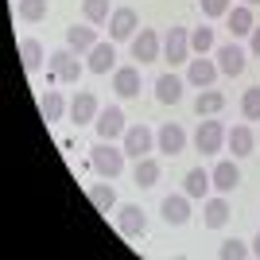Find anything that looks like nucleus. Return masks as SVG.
<instances>
[{
    "mask_svg": "<svg viewBox=\"0 0 260 260\" xmlns=\"http://www.w3.org/2000/svg\"><path fill=\"white\" fill-rule=\"evenodd\" d=\"M89 167L101 179H120V171H124V148H113V140H98L89 148Z\"/></svg>",
    "mask_w": 260,
    "mask_h": 260,
    "instance_id": "f257e3e1",
    "label": "nucleus"
},
{
    "mask_svg": "<svg viewBox=\"0 0 260 260\" xmlns=\"http://www.w3.org/2000/svg\"><path fill=\"white\" fill-rule=\"evenodd\" d=\"M217 256L221 260H245V256H252V245H245V241H225V245H221V252H217Z\"/></svg>",
    "mask_w": 260,
    "mask_h": 260,
    "instance_id": "473e14b6",
    "label": "nucleus"
},
{
    "mask_svg": "<svg viewBox=\"0 0 260 260\" xmlns=\"http://www.w3.org/2000/svg\"><path fill=\"white\" fill-rule=\"evenodd\" d=\"M47 58H51V54L43 51V43H39V39H31V35H27V39H20V62H23V70H27V74H39Z\"/></svg>",
    "mask_w": 260,
    "mask_h": 260,
    "instance_id": "f3484780",
    "label": "nucleus"
},
{
    "mask_svg": "<svg viewBox=\"0 0 260 260\" xmlns=\"http://www.w3.org/2000/svg\"><path fill=\"white\" fill-rule=\"evenodd\" d=\"M159 214H163V221H167V225H186V221H190V194H167L159 202Z\"/></svg>",
    "mask_w": 260,
    "mask_h": 260,
    "instance_id": "9b49d317",
    "label": "nucleus"
},
{
    "mask_svg": "<svg viewBox=\"0 0 260 260\" xmlns=\"http://www.w3.org/2000/svg\"><path fill=\"white\" fill-rule=\"evenodd\" d=\"M249 51H252V54H260V23L252 27V35H249Z\"/></svg>",
    "mask_w": 260,
    "mask_h": 260,
    "instance_id": "f704fd0d",
    "label": "nucleus"
},
{
    "mask_svg": "<svg viewBox=\"0 0 260 260\" xmlns=\"http://www.w3.org/2000/svg\"><path fill=\"white\" fill-rule=\"evenodd\" d=\"M210 186H214V179H210V171H202V167L186 171V179H183V190H186L190 198H206Z\"/></svg>",
    "mask_w": 260,
    "mask_h": 260,
    "instance_id": "393cba45",
    "label": "nucleus"
},
{
    "mask_svg": "<svg viewBox=\"0 0 260 260\" xmlns=\"http://www.w3.org/2000/svg\"><path fill=\"white\" fill-rule=\"evenodd\" d=\"M229 128L221 124V120H198V132H194V148L202 155H214L221 152V144H225Z\"/></svg>",
    "mask_w": 260,
    "mask_h": 260,
    "instance_id": "20e7f679",
    "label": "nucleus"
},
{
    "mask_svg": "<svg viewBox=\"0 0 260 260\" xmlns=\"http://www.w3.org/2000/svg\"><path fill=\"white\" fill-rule=\"evenodd\" d=\"M89 194V202L101 210V214H109V210H117V190H113V183H93L86 190Z\"/></svg>",
    "mask_w": 260,
    "mask_h": 260,
    "instance_id": "bb28decb",
    "label": "nucleus"
},
{
    "mask_svg": "<svg viewBox=\"0 0 260 260\" xmlns=\"http://www.w3.org/2000/svg\"><path fill=\"white\" fill-rule=\"evenodd\" d=\"M229 202H225V194H217V198H206V206H202V221H206V229H221L229 221Z\"/></svg>",
    "mask_w": 260,
    "mask_h": 260,
    "instance_id": "412c9836",
    "label": "nucleus"
},
{
    "mask_svg": "<svg viewBox=\"0 0 260 260\" xmlns=\"http://www.w3.org/2000/svg\"><path fill=\"white\" fill-rule=\"evenodd\" d=\"M113 89L120 98H140V66H120L113 70Z\"/></svg>",
    "mask_w": 260,
    "mask_h": 260,
    "instance_id": "a211bd4d",
    "label": "nucleus"
},
{
    "mask_svg": "<svg viewBox=\"0 0 260 260\" xmlns=\"http://www.w3.org/2000/svg\"><path fill=\"white\" fill-rule=\"evenodd\" d=\"M210 179H214V190H217V194H233L237 183H241V171H237V163H233V159H221L214 171H210Z\"/></svg>",
    "mask_w": 260,
    "mask_h": 260,
    "instance_id": "2eb2a0df",
    "label": "nucleus"
},
{
    "mask_svg": "<svg viewBox=\"0 0 260 260\" xmlns=\"http://www.w3.org/2000/svg\"><path fill=\"white\" fill-rule=\"evenodd\" d=\"M47 66H51V74L58 78V82H66V86H74L78 78H82V70H86V66L78 62V51H74V47H58V51H51Z\"/></svg>",
    "mask_w": 260,
    "mask_h": 260,
    "instance_id": "f03ea898",
    "label": "nucleus"
},
{
    "mask_svg": "<svg viewBox=\"0 0 260 260\" xmlns=\"http://www.w3.org/2000/svg\"><path fill=\"white\" fill-rule=\"evenodd\" d=\"M241 4H249V8H256V4H260V0H241Z\"/></svg>",
    "mask_w": 260,
    "mask_h": 260,
    "instance_id": "e433bc0d",
    "label": "nucleus"
},
{
    "mask_svg": "<svg viewBox=\"0 0 260 260\" xmlns=\"http://www.w3.org/2000/svg\"><path fill=\"white\" fill-rule=\"evenodd\" d=\"M39 113H43V120H47V124H54V120H62L66 113H70V105L62 101V93H54V89H51V93H47V98L39 101Z\"/></svg>",
    "mask_w": 260,
    "mask_h": 260,
    "instance_id": "cd10ccee",
    "label": "nucleus"
},
{
    "mask_svg": "<svg viewBox=\"0 0 260 260\" xmlns=\"http://www.w3.org/2000/svg\"><path fill=\"white\" fill-rule=\"evenodd\" d=\"M256 144H260V132H256Z\"/></svg>",
    "mask_w": 260,
    "mask_h": 260,
    "instance_id": "4c0bfd02",
    "label": "nucleus"
},
{
    "mask_svg": "<svg viewBox=\"0 0 260 260\" xmlns=\"http://www.w3.org/2000/svg\"><path fill=\"white\" fill-rule=\"evenodd\" d=\"M163 58L171 66L190 62V31L186 27H171V31L163 35Z\"/></svg>",
    "mask_w": 260,
    "mask_h": 260,
    "instance_id": "0eeeda50",
    "label": "nucleus"
},
{
    "mask_svg": "<svg viewBox=\"0 0 260 260\" xmlns=\"http://www.w3.org/2000/svg\"><path fill=\"white\" fill-rule=\"evenodd\" d=\"M98 113H101V105H98V98H93L89 89H82V93L70 101V120H74V124H93Z\"/></svg>",
    "mask_w": 260,
    "mask_h": 260,
    "instance_id": "4468645a",
    "label": "nucleus"
},
{
    "mask_svg": "<svg viewBox=\"0 0 260 260\" xmlns=\"http://www.w3.org/2000/svg\"><path fill=\"white\" fill-rule=\"evenodd\" d=\"M120 148H124V155H132V159H144V155L155 152V132L144 128V124H132V128L120 136Z\"/></svg>",
    "mask_w": 260,
    "mask_h": 260,
    "instance_id": "39448f33",
    "label": "nucleus"
},
{
    "mask_svg": "<svg viewBox=\"0 0 260 260\" xmlns=\"http://www.w3.org/2000/svg\"><path fill=\"white\" fill-rule=\"evenodd\" d=\"M93 128H98V140H120V136L128 132V117H124V109H120V105H109V109L98 113Z\"/></svg>",
    "mask_w": 260,
    "mask_h": 260,
    "instance_id": "7ed1b4c3",
    "label": "nucleus"
},
{
    "mask_svg": "<svg viewBox=\"0 0 260 260\" xmlns=\"http://www.w3.org/2000/svg\"><path fill=\"white\" fill-rule=\"evenodd\" d=\"M225 144H229V152L237 155H252V148H256V132L249 128V124H233L229 128V136H225Z\"/></svg>",
    "mask_w": 260,
    "mask_h": 260,
    "instance_id": "6ab92c4d",
    "label": "nucleus"
},
{
    "mask_svg": "<svg viewBox=\"0 0 260 260\" xmlns=\"http://www.w3.org/2000/svg\"><path fill=\"white\" fill-rule=\"evenodd\" d=\"M214 54H217V70H221V74H229V78L245 74V58H249V54H245V47H237V43H221Z\"/></svg>",
    "mask_w": 260,
    "mask_h": 260,
    "instance_id": "f8f14e48",
    "label": "nucleus"
},
{
    "mask_svg": "<svg viewBox=\"0 0 260 260\" xmlns=\"http://www.w3.org/2000/svg\"><path fill=\"white\" fill-rule=\"evenodd\" d=\"M113 62H117L113 43H98L93 51H89V58H86V70H89V74H109V70H113Z\"/></svg>",
    "mask_w": 260,
    "mask_h": 260,
    "instance_id": "5701e85b",
    "label": "nucleus"
},
{
    "mask_svg": "<svg viewBox=\"0 0 260 260\" xmlns=\"http://www.w3.org/2000/svg\"><path fill=\"white\" fill-rule=\"evenodd\" d=\"M155 152L183 155L186 152V128H183V124H163V128L155 132Z\"/></svg>",
    "mask_w": 260,
    "mask_h": 260,
    "instance_id": "9d476101",
    "label": "nucleus"
},
{
    "mask_svg": "<svg viewBox=\"0 0 260 260\" xmlns=\"http://www.w3.org/2000/svg\"><path fill=\"white\" fill-rule=\"evenodd\" d=\"M155 101H159V105H179V101H183V78L159 74L155 78Z\"/></svg>",
    "mask_w": 260,
    "mask_h": 260,
    "instance_id": "aec40b11",
    "label": "nucleus"
},
{
    "mask_svg": "<svg viewBox=\"0 0 260 260\" xmlns=\"http://www.w3.org/2000/svg\"><path fill=\"white\" fill-rule=\"evenodd\" d=\"M252 256H260V233L252 237Z\"/></svg>",
    "mask_w": 260,
    "mask_h": 260,
    "instance_id": "c9c22d12",
    "label": "nucleus"
},
{
    "mask_svg": "<svg viewBox=\"0 0 260 260\" xmlns=\"http://www.w3.org/2000/svg\"><path fill=\"white\" fill-rule=\"evenodd\" d=\"M159 159H152V155H144V159H136V171H132V179H136V186H144V190H148V186H155L159 183Z\"/></svg>",
    "mask_w": 260,
    "mask_h": 260,
    "instance_id": "b1692460",
    "label": "nucleus"
},
{
    "mask_svg": "<svg viewBox=\"0 0 260 260\" xmlns=\"http://www.w3.org/2000/svg\"><path fill=\"white\" fill-rule=\"evenodd\" d=\"M47 8H51V0H20V4H16V12H20V20H23V23H39V20H47Z\"/></svg>",
    "mask_w": 260,
    "mask_h": 260,
    "instance_id": "c85d7f7f",
    "label": "nucleus"
},
{
    "mask_svg": "<svg viewBox=\"0 0 260 260\" xmlns=\"http://www.w3.org/2000/svg\"><path fill=\"white\" fill-rule=\"evenodd\" d=\"M82 16H86V23H109V0H82Z\"/></svg>",
    "mask_w": 260,
    "mask_h": 260,
    "instance_id": "c756f323",
    "label": "nucleus"
},
{
    "mask_svg": "<svg viewBox=\"0 0 260 260\" xmlns=\"http://www.w3.org/2000/svg\"><path fill=\"white\" fill-rule=\"evenodd\" d=\"M190 51H198V54L214 51V27H194L190 31Z\"/></svg>",
    "mask_w": 260,
    "mask_h": 260,
    "instance_id": "2f4dec72",
    "label": "nucleus"
},
{
    "mask_svg": "<svg viewBox=\"0 0 260 260\" xmlns=\"http://www.w3.org/2000/svg\"><path fill=\"white\" fill-rule=\"evenodd\" d=\"M202 4V16L206 20H221V16H229V0H198Z\"/></svg>",
    "mask_w": 260,
    "mask_h": 260,
    "instance_id": "72a5a7b5",
    "label": "nucleus"
},
{
    "mask_svg": "<svg viewBox=\"0 0 260 260\" xmlns=\"http://www.w3.org/2000/svg\"><path fill=\"white\" fill-rule=\"evenodd\" d=\"M98 43L101 39H98V31H93L89 23H70V27H66V47H74L78 54H89Z\"/></svg>",
    "mask_w": 260,
    "mask_h": 260,
    "instance_id": "dca6fc26",
    "label": "nucleus"
},
{
    "mask_svg": "<svg viewBox=\"0 0 260 260\" xmlns=\"http://www.w3.org/2000/svg\"><path fill=\"white\" fill-rule=\"evenodd\" d=\"M136 27H140V16H136V8H117L113 16H109V39H113V43H124V39H132V35H136Z\"/></svg>",
    "mask_w": 260,
    "mask_h": 260,
    "instance_id": "1a4fd4ad",
    "label": "nucleus"
},
{
    "mask_svg": "<svg viewBox=\"0 0 260 260\" xmlns=\"http://www.w3.org/2000/svg\"><path fill=\"white\" fill-rule=\"evenodd\" d=\"M117 229H120V237H144L148 233V214H144L140 206H132V202H124V206H117Z\"/></svg>",
    "mask_w": 260,
    "mask_h": 260,
    "instance_id": "423d86ee",
    "label": "nucleus"
},
{
    "mask_svg": "<svg viewBox=\"0 0 260 260\" xmlns=\"http://www.w3.org/2000/svg\"><path fill=\"white\" fill-rule=\"evenodd\" d=\"M229 35L233 39H241V35H252V27H256V20H252V8L249 4H237V8H229Z\"/></svg>",
    "mask_w": 260,
    "mask_h": 260,
    "instance_id": "4be33fe9",
    "label": "nucleus"
},
{
    "mask_svg": "<svg viewBox=\"0 0 260 260\" xmlns=\"http://www.w3.org/2000/svg\"><path fill=\"white\" fill-rule=\"evenodd\" d=\"M241 117L245 120H260V86L245 89V98H241Z\"/></svg>",
    "mask_w": 260,
    "mask_h": 260,
    "instance_id": "7c9ffc66",
    "label": "nucleus"
},
{
    "mask_svg": "<svg viewBox=\"0 0 260 260\" xmlns=\"http://www.w3.org/2000/svg\"><path fill=\"white\" fill-rule=\"evenodd\" d=\"M225 109V93H217V89H202L194 98V113L198 117H214V113H221Z\"/></svg>",
    "mask_w": 260,
    "mask_h": 260,
    "instance_id": "a878e982",
    "label": "nucleus"
},
{
    "mask_svg": "<svg viewBox=\"0 0 260 260\" xmlns=\"http://www.w3.org/2000/svg\"><path fill=\"white\" fill-rule=\"evenodd\" d=\"M217 74H221V70H217V62H210L206 54L186 62V82H190V86H198V89H210Z\"/></svg>",
    "mask_w": 260,
    "mask_h": 260,
    "instance_id": "ddd939ff",
    "label": "nucleus"
},
{
    "mask_svg": "<svg viewBox=\"0 0 260 260\" xmlns=\"http://www.w3.org/2000/svg\"><path fill=\"white\" fill-rule=\"evenodd\" d=\"M159 54H163V39L152 31V27H140V31L132 35V58H136L140 66L144 62H155Z\"/></svg>",
    "mask_w": 260,
    "mask_h": 260,
    "instance_id": "6e6552de",
    "label": "nucleus"
}]
</instances>
